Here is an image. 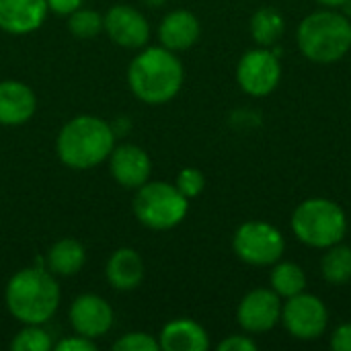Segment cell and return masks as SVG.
<instances>
[{
  "instance_id": "obj_30",
  "label": "cell",
  "mask_w": 351,
  "mask_h": 351,
  "mask_svg": "<svg viewBox=\"0 0 351 351\" xmlns=\"http://www.w3.org/2000/svg\"><path fill=\"white\" fill-rule=\"evenodd\" d=\"M47 2V8L56 14H62V16H68L72 14L74 10H78L82 6L84 0H45Z\"/></svg>"
},
{
  "instance_id": "obj_15",
  "label": "cell",
  "mask_w": 351,
  "mask_h": 351,
  "mask_svg": "<svg viewBox=\"0 0 351 351\" xmlns=\"http://www.w3.org/2000/svg\"><path fill=\"white\" fill-rule=\"evenodd\" d=\"M37 111L33 88L21 80L0 82V125L16 128L27 123Z\"/></svg>"
},
{
  "instance_id": "obj_20",
  "label": "cell",
  "mask_w": 351,
  "mask_h": 351,
  "mask_svg": "<svg viewBox=\"0 0 351 351\" xmlns=\"http://www.w3.org/2000/svg\"><path fill=\"white\" fill-rule=\"evenodd\" d=\"M249 31L257 45L274 47V45H278V41L282 39V35L286 31V19L278 8L265 6V8H259L251 16Z\"/></svg>"
},
{
  "instance_id": "obj_12",
  "label": "cell",
  "mask_w": 351,
  "mask_h": 351,
  "mask_svg": "<svg viewBox=\"0 0 351 351\" xmlns=\"http://www.w3.org/2000/svg\"><path fill=\"white\" fill-rule=\"evenodd\" d=\"M68 319L76 335L99 339L111 331L115 315L105 298L97 294H80L70 304Z\"/></svg>"
},
{
  "instance_id": "obj_24",
  "label": "cell",
  "mask_w": 351,
  "mask_h": 351,
  "mask_svg": "<svg viewBox=\"0 0 351 351\" xmlns=\"http://www.w3.org/2000/svg\"><path fill=\"white\" fill-rule=\"evenodd\" d=\"M12 351H49L53 350V341L43 325H25L10 341Z\"/></svg>"
},
{
  "instance_id": "obj_11",
  "label": "cell",
  "mask_w": 351,
  "mask_h": 351,
  "mask_svg": "<svg viewBox=\"0 0 351 351\" xmlns=\"http://www.w3.org/2000/svg\"><path fill=\"white\" fill-rule=\"evenodd\" d=\"M103 31L115 45L128 49L146 47L150 39V25L146 16L130 6V4H115L103 14Z\"/></svg>"
},
{
  "instance_id": "obj_16",
  "label": "cell",
  "mask_w": 351,
  "mask_h": 351,
  "mask_svg": "<svg viewBox=\"0 0 351 351\" xmlns=\"http://www.w3.org/2000/svg\"><path fill=\"white\" fill-rule=\"evenodd\" d=\"M199 35H202L199 19L185 8L171 10L169 14H165V19L158 25L160 45H165L175 53L193 47L199 41Z\"/></svg>"
},
{
  "instance_id": "obj_14",
  "label": "cell",
  "mask_w": 351,
  "mask_h": 351,
  "mask_svg": "<svg viewBox=\"0 0 351 351\" xmlns=\"http://www.w3.org/2000/svg\"><path fill=\"white\" fill-rule=\"evenodd\" d=\"M45 0H0V29L10 35L37 31L47 19Z\"/></svg>"
},
{
  "instance_id": "obj_27",
  "label": "cell",
  "mask_w": 351,
  "mask_h": 351,
  "mask_svg": "<svg viewBox=\"0 0 351 351\" xmlns=\"http://www.w3.org/2000/svg\"><path fill=\"white\" fill-rule=\"evenodd\" d=\"M257 341L249 335H230L218 343V351H257Z\"/></svg>"
},
{
  "instance_id": "obj_2",
  "label": "cell",
  "mask_w": 351,
  "mask_h": 351,
  "mask_svg": "<svg viewBox=\"0 0 351 351\" xmlns=\"http://www.w3.org/2000/svg\"><path fill=\"white\" fill-rule=\"evenodd\" d=\"M115 148V130L97 115H76L56 138L58 158L74 171H88L105 162Z\"/></svg>"
},
{
  "instance_id": "obj_4",
  "label": "cell",
  "mask_w": 351,
  "mask_h": 351,
  "mask_svg": "<svg viewBox=\"0 0 351 351\" xmlns=\"http://www.w3.org/2000/svg\"><path fill=\"white\" fill-rule=\"evenodd\" d=\"M300 53L315 64H333L351 49V19L337 8H323L304 16L296 29Z\"/></svg>"
},
{
  "instance_id": "obj_22",
  "label": "cell",
  "mask_w": 351,
  "mask_h": 351,
  "mask_svg": "<svg viewBox=\"0 0 351 351\" xmlns=\"http://www.w3.org/2000/svg\"><path fill=\"white\" fill-rule=\"evenodd\" d=\"M321 259V274L331 286H343L351 280V247L337 243Z\"/></svg>"
},
{
  "instance_id": "obj_5",
  "label": "cell",
  "mask_w": 351,
  "mask_h": 351,
  "mask_svg": "<svg viewBox=\"0 0 351 351\" xmlns=\"http://www.w3.org/2000/svg\"><path fill=\"white\" fill-rule=\"evenodd\" d=\"M294 237L313 249H329L343 243L348 234V216L343 208L327 197H308L292 214Z\"/></svg>"
},
{
  "instance_id": "obj_25",
  "label": "cell",
  "mask_w": 351,
  "mask_h": 351,
  "mask_svg": "<svg viewBox=\"0 0 351 351\" xmlns=\"http://www.w3.org/2000/svg\"><path fill=\"white\" fill-rule=\"evenodd\" d=\"M175 187L187 197V199H193L197 195H202V191L206 189V177L199 169L195 167H185L177 179H175Z\"/></svg>"
},
{
  "instance_id": "obj_32",
  "label": "cell",
  "mask_w": 351,
  "mask_h": 351,
  "mask_svg": "<svg viewBox=\"0 0 351 351\" xmlns=\"http://www.w3.org/2000/svg\"><path fill=\"white\" fill-rule=\"evenodd\" d=\"M142 2H144L146 6H150V8H158V6H162L167 0H142Z\"/></svg>"
},
{
  "instance_id": "obj_9",
  "label": "cell",
  "mask_w": 351,
  "mask_h": 351,
  "mask_svg": "<svg viewBox=\"0 0 351 351\" xmlns=\"http://www.w3.org/2000/svg\"><path fill=\"white\" fill-rule=\"evenodd\" d=\"M286 331L300 341H315L319 339L329 325V311L325 302L308 294L306 290L288 298L282 304V321Z\"/></svg>"
},
{
  "instance_id": "obj_13",
  "label": "cell",
  "mask_w": 351,
  "mask_h": 351,
  "mask_svg": "<svg viewBox=\"0 0 351 351\" xmlns=\"http://www.w3.org/2000/svg\"><path fill=\"white\" fill-rule=\"evenodd\" d=\"M109 173L123 189H138L150 181L152 160L148 152L136 144H119L109 154Z\"/></svg>"
},
{
  "instance_id": "obj_3",
  "label": "cell",
  "mask_w": 351,
  "mask_h": 351,
  "mask_svg": "<svg viewBox=\"0 0 351 351\" xmlns=\"http://www.w3.org/2000/svg\"><path fill=\"white\" fill-rule=\"evenodd\" d=\"M4 302L21 325H45L60 306V286L47 267H25L8 280Z\"/></svg>"
},
{
  "instance_id": "obj_8",
  "label": "cell",
  "mask_w": 351,
  "mask_h": 351,
  "mask_svg": "<svg viewBox=\"0 0 351 351\" xmlns=\"http://www.w3.org/2000/svg\"><path fill=\"white\" fill-rule=\"evenodd\" d=\"M282 80V62L271 47H253L237 64V82L251 97L271 95Z\"/></svg>"
},
{
  "instance_id": "obj_7",
  "label": "cell",
  "mask_w": 351,
  "mask_h": 351,
  "mask_svg": "<svg viewBox=\"0 0 351 351\" xmlns=\"http://www.w3.org/2000/svg\"><path fill=\"white\" fill-rule=\"evenodd\" d=\"M232 251L247 265L271 267L282 259L286 251V239L274 224L263 220H249L237 228L232 237Z\"/></svg>"
},
{
  "instance_id": "obj_19",
  "label": "cell",
  "mask_w": 351,
  "mask_h": 351,
  "mask_svg": "<svg viewBox=\"0 0 351 351\" xmlns=\"http://www.w3.org/2000/svg\"><path fill=\"white\" fill-rule=\"evenodd\" d=\"M86 263V251L76 239H60L51 245L45 255V267L53 276L72 278Z\"/></svg>"
},
{
  "instance_id": "obj_26",
  "label": "cell",
  "mask_w": 351,
  "mask_h": 351,
  "mask_svg": "<svg viewBox=\"0 0 351 351\" xmlns=\"http://www.w3.org/2000/svg\"><path fill=\"white\" fill-rule=\"evenodd\" d=\"M160 343L158 339H154L152 335L144 333V331H134V333H125L121 339H117L113 343V351H158Z\"/></svg>"
},
{
  "instance_id": "obj_1",
  "label": "cell",
  "mask_w": 351,
  "mask_h": 351,
  "mask_svg": "<svg viewBox=\"0 0 351 351\" xmlns=\"http://www.w3.org/2000/svg\"><path fill=\"white\" fill-rule=\"evenodd\" d=\"M185 80L179 56L165 45L144 47L128 68L130 90L146 105H165L173 101Z\"/></svg>"
},
{
  "instance_id": "obj_6",
  "label": "cell",
  "mask_w": 351,
  "mask_h": 351,
  "mask_svg": "<svg viewBox=\"0 0 351 351\" xmlns=\"http://www.w3.org/2000/svg\"><path fill=\"white\" fill-rule=\"evenodd\" d=\"M132 210L142 226L150 230H171L185 220L189 199L173 183L146 181L136 189Z\"/></svg>"
},
{
  "instance_id": "obj_29",
  "label": "cell",
  "mask_w": 351,
  "mask_h": 351,
  "mask_svg": "<svg viewBox=\"0 0 351 351\" xmlns=\"http://www.w3.org/2000/svg\"><path fill=\"white\" fill-rule=\"evenodd\" d=\"M331 350L335 351H351V323H343L339 325L329 339Z\"/></svg>"
},
{
  "instance_id": "obj_31",
  "label": "cell",
  "mask_w": 351,
  "mask_h": 351,
  "mask_svg": "<svg viewBox=\"0 0 351 351\" xmlns=\"http://www.w3.org/2000/svg\"><path fill=\"white\" fill-rule=\"evenodd\" d=\"M321 6H325V8H341L346 2H350V0H317Z\"/></svg>"
},
{
  "instance_id": "obj_23",
  "label": "cell",
  "mask_w": 351,
  "mask_h": 351,
  "mask_svg": "<svg viewBox=\"0 0 351 351\" xmlns=\"http://www.w3.org/2000/svg\"><path fill=\"white\" fill-rule=\"evenodd\" d=\"M68 29L76 39H93L103 31V14L93 8H78L68 14Z\"/></svg>"
},
{
  "instance_id": "obj_17",
  "label": "cell",
  "mask_w": 351,
  "mask_h": 351,
  "mask_svg": "<svg viewBox=\"0 0 351 351\" xmlns=\"http://www.w3.org/2000/svg\"><path fill=\"white\" fill-rule=\"evenodd\" d=\"M146 267L140 257V253L132 247H121L107 259L105 265V278L111 288L119 292H132L136 290L144 280Z\"/></svg>"
},
{
  "instance_id": "obj_28",
  "label": "cell",
  "mask_w": 351,
  "mask_h": 351,
  "mask_svg": "<svg viewBox=\"0 0 351 351\" xmlns=\"http://www.w3.org/2000/svg\"><path fill=\"white\" fill-rule=\"evenodd\" d=\"M56 351H95V339H88V337H82V335H72V337H66L62 341H58L53 346Z\"/></svg>"
},
{
  "instance_id": "obj_10",
  "label": "cell",
  "mask_w": 351,
  "mask_h": 351,
  "mask_svg": "<svg viewBox=\"0 0 351 351\" xmlns=\"http://www.w3.org/2000/svg\"><path fill=\"white\" fill-rule=\"evenodd\" d=\"M282 298L271 288H255L239 302L237 321L245 333H267L282 321Z\"/></svg>"
},
{
  "instance_id": "obj_21",
  "label": "cell",
  "mask_w": 351,
  "mask_h": 351,
  "mask_svg": "<svg viewBox=\"0 0 351 351\" xmlns=\"http://www.w3.org/2000/svg\"><path fill=\"white\" fill-rule=\"evenodd\" d=\"M269 288L284 300L306 290V274L294 261H276L269 274Z\"/></svg>"
},
{
  "instance_id": "obj_18",
  "label": "cell",
  "mask_w": 351,
  "mask_h": 351,
  "mask_svg": "<svg viewBox=\"0 0 351 351\" xmlns=\"http://www.w3.org/2000/svg\"><path fill=\"white\" fill-rule=\"evenodd\" d=\"M158 343L165 351H206L210 348V337L197 321L175 319L162 327Z\"/></svg>"
}]
</instances>
